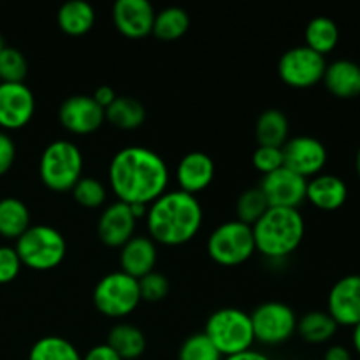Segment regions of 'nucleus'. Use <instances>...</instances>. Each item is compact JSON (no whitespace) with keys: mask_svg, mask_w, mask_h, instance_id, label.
<instances>
[{"mask_svg":"<svg viewBox=\"0 0 360 360\" xmlns=\"http://www.w3.org/2000/svg\"><path fill=\"white\" fill-rule=\"evenodd\" d=\"M204 334L224 359L252 350L255 343L252 319L239 308L217 309L207 319Z\"/></svg>","mask_w":360,"mask_h":360,"instance_id":"nucleus-4","label":"nucleus"},{"mask_svg":"<svg viewBox=\"0 0 360 360\" xmlns=\"http://www.w3.org/2000/svg\"><path fill=\"white\" fill-rule=\"evenodd\" d=\"M255 252L252 227L238 220L218 225L207 239V253L218 266H241L246 260L252 259Z\"/></svg>","mask_w":360,"mask_h":360,"instance_id":"nucleus-7","label":"nucleus"},{"mask_svg":"<svg viewBox=\"0 0 360 360\" xmlns=\"http://www.w3.org/2000/svg\"><path fill=\"white\" fill-rule=\"evenodd\" d=\"M108 178L120 202L150 206L167 192L169 167L150 148L129 146L111 158Z\"/></svg>","mask_w":360,"mask_h":360,"instance_id":"nucleus-1","label":"nucleus"},{"mask_svg":"<svg viewBox=\"0 0 360 360\" xmlns=\"http://www.w3.org/2000/svg\"><path fill=\"white\" fill-rule=\"evenodd\" d=\"M70 192H72L74 200L86 210H97L105 202V197H108L104 183L95 178H81Z\"/></svg>","mask_w":360,"mask_h":360,"instance_id":"nucleus-34","label":"nucleus"},{"mask_svg":"<svg viewBox=\"0 0 360 360\" xmlns=\"http://www.w3.org/2000/svg\"><path fill=\"white\" fill-rule=\"evenodd\" d=\"M323 360H354L350 348L343 347V345H333L327 348Z\"/></svg>","mask_w":360,"mask_h":360,"instance_id":"nucleus-41","label":"nucleus"},{"mask_svg":"<svg viewBox=\"0 0 360 360\" xmlns=\"http://www.w3.org/2000/svg\"><path fill=\"white\" fill-rule=\"evenodd\" d=\"M178 360H224L204 333L192 334L181 343Z\"/></svg>","mask_w":360,"mask_h":360,"instance_id":"nucleus-32","label":"nucleus"},{"mask_svg":"<svg viewBox=\"0 0 360 360\" xmlns=\"http://www.w3.org/2000/svg\"><path fill=\"white\" fill-rule=\"evenodd\" d=\"M81 354L70 341L60 336H46L35 341L28 360H81Z\"/></svg>","mask_w":360,"mask_h":360,"instance_id":"nucleus-30","label":"nucleus"},{"mask_svg":"<svg viewBox=\"0 0 360 360\" xmlns=\"http://www.w3.org/2000/svg\"><path fill=\"white\" fill-rule=\"evenodd\" d=\"M304 41L306 48L326 56L336 49L338 42H340V28H338L336 21H333L330 18L316 16L306 25Z\"/></svg>","mask_w":360,"mask_h":360,"instance_id":"nucleus-25","label":"nucleus"},{"mask_svg":"<svg viewBox=\"0 0 360 360\" xmlns=\"http://www.w3.org/2000/svg\"><path fill=\"white\" fill-rule=\"evenodd\" d=\"M322 83L330 95L338 98H355L360 95V65L354 60H334L327 63Z\"/></svg>","mask_w":360,"mask_h":360,"instance_id":"nucleus-21","label":"nucleus"},{"mask_svg":"<svg viewBox=\"0 0 360 360\" xmlns=\"http://www.w3.org/2000/svg\"><path fill=\"white\" fill-rule=\"evenodd\" d=\"M105 343L122 360H137L146 350V338H144L143 330L130 323H118L112 327Z\"/></svg>","mask_w":360,"mask_h":360,"instance_id":"nucleus-23","label":"nucleus"},{"mask_svg":"<svg viewBox=\"0 0 360 360\" xmlns=\"http://www.w3.org/2000/svg\"><path fill=\"white\" fill-rule=\"evenodd\" d=\"M306 186H308V179L301 178L290 169L281 167L264 176L259 188L262 190L269 207L297 210L306 200Z\"/></svg>","mask_w":360,"mask_h":360,"instance_id":"nucleus-13","label":"nucleus"},{"mask_svg":"<svg viewBox=\"0 0 360 360\" xmlns=\"http://www.w3.org/2000/svg\"><path fill=\"white\" fill-rule=\"evenodd\" d=\"M252 162L257 171L267 176L283 167V153H281V148L259 146L255 150V153H253Z\"/></svg>","mask_w":360,"mask_h":360,"instance_id":"nucleus-36","label":"nucleus"},{"mask_svg":"<svg viewBox=\"0 0 360 360\" xmlns=\"http://www.w3.org/2000/svg\"><path fill=\"white\" fill-rule=\"evenodd\" d=\"M188 27L190 18L186 11L179 9V7H167V9H162L160 13L155 14L153 35L165 42L178 41L179 37L186 34Z\"/></svg>","mask_w":360,"mask_h":360,"instance_id":"nucleus-29","label":"nucleus"},{"mask_svg":"<svg viewBox=\"0 0 360 360\" xmlns=\"http://www.w3.org/2000/svg\"><path fill=\"white\" fill-rule=\"evenodd\" d=\"M58 120L67 132L74 136H88L104 125L105 111L91 95H72L60 105Z\"/></svg>","mask_w":360,"mask_h":360,"instance_id":"nucleus-12","label":"nucleus"},{"mask_svg":"<svg viewBox=\"0 0 360 360\" xmlns=\"http://www.w3.org/2000/svg\"><path fill=\"white\" fill-rule=\"evenodd\" d=\"M81 360H122V359L118 357V354H116L108 343H102V345H97V347L90 348Z\"/></svg>","mask_w":360,"mask_h":360,"instance_id":"nucleus-39","label":"nucleus"},{"mask_svg":"<svg viewBox=\"0 0 360 360\" xmlns=\"http://www.w3.org/2000/svg\"><path fill=\"white\" fill-rule=\"evenodd\" d=\"M146 120V109L137 98L116 97L105 109V122L118 130H136Z\"/></svg>","mask_w":360,"mask_h":360,"instance_id":"nucleus-27","label":"nucleus"},{"mask_svg":"<svg viewBox=\"0 0 360 360\" xmlns=\"http://www.w3.org/2000/svg\"><path fill=\"white\" fill-rule=\"evenodd\" d=\"M355 172H357L360 179V148L357 150V155H355Z\"/></svg>","mask_w":360,"mask_h":360,"instance_id":"nucleus-44","label":"nucleus"},{"mask_svg":"<svg viewBox=\"0 0 360 360\" xmlns=\"http://www.w3.org/2000/svg\"><path fill=\"white\" fill-rule=\"evenodd\" d=\"M327 62L326 56L319 55L306 46L288 49L278 62V76L287 86L306 90L313 88L323 79Z\"/></svg>","mask_w":360,"mask_h":360,"instance_id":"nucleus-10","label":"nucleus"},{"mask_svg":"<svg viewBox=\"0 0 360 360\" xmlns=\"http://www.w3.org/2000/svg\"><path fill=\"white\" fill-rule=\"evenodd\" d=\"M56 21L63 34L70 35V37H79L94 28L95 9L83 0H72L60 7Z\"/></svg>","mask_w":360,"mask_h":360,"instance_id":"nucleus-22","label":"nucleus"},{"mask_svg":"<svg viewBox=\"0 0 360 360\" xmlns=\"http://www.w3.org/2000/svg\"><path fill=\"white\" fill-rule=\"evenodd\" d=\"M35 97L25 83H0V129L20 130L30 123Z\"/></svg>","mask_w":360,"mask_h":360,"instance_id":"nucleus-14","label":"nucleus"},{"mask_svg":"<svg viewBox=\"0 0 360 360\" xmlns=\"http://www.w3.org/2000/svg\"><path fill=\"white\" fill-rule=\"evenodd\" d=\"M281 153H283V167L290 169L304 179L322 174L329 158L322 141L311 136L292 137L281 146Z\"/></svg>","mask_w":360,"mask_h":360,"instance_id":"nucleus-11","label":"nucleus"},{"mask_svg":"<svg viewBox=\"0 0 360 360\" xmlns=\"http://www.w3.org/2000/svg\"><path fill=\"white\" fill-rule=\"evenodd\" d=\"M338 333V323L327 311H309L297 320V334L311 345H323Z\"/></svg>","mask_w":360,"mask_h":360,"instance_id":"nucleus-28","label":"nucleus"},{"mask_svg":"<svg viewBox=\"0 0 360 360\" xmlns=\"http://www.w3.org/2000/svg\"><path fill=\"white\" fill-rule=\"evenodd\" d=\"M306 200L320 211H336L348 200V185L336 174H322L308 179Z\"/></svg>","mask_w":360,"mask_h":360,"instance_id":"nucleus-20","label":"nucleus"},{"mask_svg":"<svg viewBox=\"0 0 360 360\" xmlns=\"http://www.w3.org/2000/svg\"><path fill=\"white\" fill-rule=\"evenodd\" d=\"M14 160H16V146H14V141L11 139L9 134L0 130V176L11 171Z\"/></svg>","mask_w":360,"mask_h":360,"instance_id":"nucleus-38","label":"nucleus"},{"mask_svg":"<svg viewBox=\"0 0 360 360\" xmlns=\"http://www.w3.org/2000/svg\"><path fill=\"white\" fill-rule=\"evenodd\" d=\"M14 250L25 267L44 273L63 262L67 255V241L51 225H30L28 231L16 239Z\"/></svg>","mask_w":360,"mask_h":360,"instance_id":"nucleus-6","label":"nucleus"},{"mask_svg":"<svg viewBox=\"0 0 360 360\" xmlns=\"http://www.w3.org/2000/svg\"><path fill=\"white\" fill-rule=\"evenodd\" d=\"M352 347H354V350L357 352V355L360 357V323L352 329Z\"/></svg>","mask_w":360,"mask_h":360,"instance_id":"nucleus-43","label":"nucleus"},{"mask_svg":"<svg viewBox=\"0 0 360 360\" xmlns=\"http://www.w3.org/2000/svg\"><path fill=\"white\" fill-rule=\"evenodd\" d=\"M269 210V204H267V199L264 197L262 190L257 186V188L245 190V192L239 195L238 202H236V213H238V221L241 224L253 225L264 217V213Z\"/></svg>","mask_w":360,"mask_h":360,"instance_id":"nucleus-31","label":"nucleus"},{"mask_svg":"<svg viewBox=\"0 0 360 360\" xmlns=\"http://www.w3.org/2000/svg\"><path fill=\"white\" fill-rule=\"evenodd\" d=\"M30 225V211L23 200L16 197L0 199V236L2 238H21Z\"/></svg>","mask_w":360,"mask_h":360,"instance_id":"nucleus-24","label":"nucleus"},{"mask_svg":"<svg viewBox=\"0 0 360 360\" xmlns=\"http://www.w3.org/2000/svg\"><path fill=\"white\" fill-rule=\"evenodd\" d=\"M255 250L266 259L281 260L301 246L306 224L299 210L269 207L252 227Z\"/></svg>","mask_w":360,"mask_h":360,"instance_id":"nucleus-3","label":"nucleus"},{"mask_svg":"<svg viewBox=\"0 0 360 360\" xmlns=\"http://www.w3.org/2000/svg\"><path fill=\"white\" fill-rule=\"evenodd\" d=\"M202 218V206L195 195L171 190L148 206L146 225L155 243L181 246L199 234Z\"/></svg>","mask_w":360,"mask_h":360,"instance_id":"nucleus-2","label":"nucleus"},{"mask_svg":"<svg viewBox=\"0 0 360 360\" xmlns=\"http://www.w3.org/2000/svg\"><path fill=\"white\" fill-rule=\"evenodd\" d=\"M224 360H273L269 355L262 354V352H257V350H248V352H243V354L238 355H231V357H225Z\"/></svg>","mask_w":360,"mask_h":360,"instance_id":"nucleus-42","label":"nucleus"},{"mask_svg":"<svg viewBox=\"0 0 360 360\" xmlns=\"http://www.w3.org/2000/svg\"><path fill=\"white\" fill-rule=\"evenodd\" d=\"M139 302V283L122 271L105 274L94 288L95 308L109 319H125L136 311Z\"/></svg>","mask_w":360,"mask_h":360,"instance_id":"nucleus-8","label":"nucleus"},{"mask_svg":"<svg viewBox=\"0 0 360 360\" xmlns=\"http://www.w3.org/2000/svg\"><path fill=\"white\" fill-rule=\"evenodd\" d=\"M139 283V294H141V301L146 302H158L162 299H165V295L169 294V281L164 274L153 273L146 274V276L139 278L137 280Z\"/></svg>","mask_w":360,"mask_h":360,"instance_id":"nucleus-35","label":"nucleus"},{"mask_svg":"<svg viewBox=\"0 0 360 360\" xmlns=\"http://www.w3.org/2000/svg\"><path fill=\"white\" fill-rule=\"evenodd\" d=\"M157 257V243L153 239L146 236H134L120 248V267L122 273L139 280L153 273Z\"/></svg>","mask_w":360,"mask_h":360,"instance_id":"nucleus-19","label":"nucleus"},{"mask_svg":"<svg viewBox=\"0 0 360 360\" xmlns=\"http://www.w3.org/2000/svg\"><path fill=\"white\" fill-rule=\"evenodd\" d=\"M91 97H94V101L97 102V104L105 111V109H108L109 105L115 102V98L118 97V95L115 94V90H112L111 86H108V84H102V86H98L97 90L94 91V95H91Z\"/></svg>","mask_w":360,"mask_h":360,"instance_id":"nucleus-40","label":"nucleus"},{"mask_svg":"<svg viewBox=\"0 0 360 360\" xmlns=\"http://www.w3.org/2000/svg\"><path fill=\"white\" fill-rule=\"evenodd\" d=\"M28 72L27 58L14 48H4L0 53V83H23Z\"/></svg>","mask_w":360,"mask_h":360,"instance_id":"nucleus-33","label":"nucleus"},{"mask_svg":"<svg viewBox=\"0 0 360 360\" xmlns=\"http://www.w3.org/2000/svg\"><path fill=\"white\" fill-rule=\"evenodd\" d=\"M39 176L53 192H70L83 178V153L70 141H53L42 151Z\"/></svg>","mask_w":360,"mask_h":360,"instance_id":"nucleus-5","label":"nucleus"},{"mask_svg":"<svg viewBox=\"0 0 360 360\" xmlns=\"http://www.w3.org/2000/svg\"><path fill=\"white\" fill-rule=\"evenodd\" d=\"M137 218L132 214L129 204L116 200L102 211L97 224L98 239L109 248H122L136 236Z\"/></svg>","mask_w":360,"mask_h":360,"instance_id":"nucleus-17","label":"nucleus"},{"mask_svg":"<svg viewBox=\"0 0 360 360\" xmlns=\"http://www.w3.org/2000/svg\"><path fill=\"white\" fill-rule=\"evenodd\" d=\"M250 319H252L255 341L267 347L287 343L297 333L295 311L283 302H264L253 309Z\"/></svg>","mask_w":360,"mask_h":360,"instance_id":"nucleus-9","label":"nucleus"},{"mask_svg":"<svg viewBox=\"0 0 360 360\" xmlns=\"http://www.w3.org/2000/svg\"><path fill=\"white\" fill-rule=\"evenodd\" d=\"M21 267L23 264L16 250L13 246H0V285H7L16 280Z\"/></svg>","mask_w":360,"mask_h":360,"instance_id":"nucleus-37","label":"nucleus"},{"mask_svg":"<svg viewBox=\"0 0 360 360\" xmlns=\"http://www.w3.org/2000/svg\"><path fill=\"white\" fill-rule=\"evenodd\" d=\"M288 120L280 109H267L257 120L255 136L259 146L281 148L288 141Z\"/></svg>","mask_w":360,"mask_h":360,"instance_id":"nucleus-26","label":"nucleus"},{"mask_svg":"<svg viewBox=\"0 0 360 360\" xmlns=\"http://www.w3.org/2000/svg\"><path fill=\"white\" fill-rule=\"evenodd\" d=\"M327 313L338 327H352L360 323V274L340 278L327 295Z\"/></svg>","mask_w":360,"mask_h":360,"instance_id":"nucleus-15","label":"nucleus"},{"mask_svg":"<svg viewBox=\"0 0 360 360\" xmlns=\"http://www.w3.org/2000/svg\"><path fill=\"white\" fill-rule=\"evenodd\" d=\"M214 178L213 158L202 151L186 153L176 167V179L181 192L195 195L211 185Z\"/></svg>","mask_w":360,"mask_h":360,"instance_id":"nucleus-18","label":"nucleus"},{"mask_svg":"<svg viewBox=\"0 0 360 360\" xmlns=\"http://www.w3.org/2000/svg\"><path fill=\"white\" fill-rule=\"evenodd\" d=\"M4 48H6V46H4V39H2V35H0V53H2Z\"/></svg>","mask_w":360,"mask_h":360,"instance_id":"nucleus-45","label":"nucleus"},{"mask_svg":"<svg viewBox=\"0 0 360 360\" xmlns=\"http://www.w3.org/2000/svg\"><path fill=\"white\" fill-rule=\"evenodd\" d=\"M155 14L148 0H118L112 7L116 30L129 39H144L153 34Z\"/></svg>","mask_w":360,"mask_h":360,"instance_id":"nucleus-16","label":"nucleus"}]
</instances>
